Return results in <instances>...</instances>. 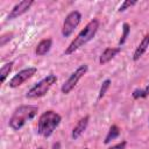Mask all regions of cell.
<instances>
[{"mask_svg":"<svg viewBox=\"0 0 149 149\" xmlns=\"http://www.w3.org/2000/svg\"><path fill=\"white\" fill-rule=\"evenodd\" d=\"M99 29V21L97 19L91 20L85 27L84 29H81L79 31V34L72 40V42L66 47V49L64 50V55L69 56L74 54L79 48H81L83 45H85L87 42H90L97 34Z\"/></svg>","mask_w":149,"mask_h":149,"instance_id":"cell-1","label":"cell"},{"mask_svg":"<svg viewBox=\"0 0 149 149\" xmlns=\"http://www.w3.org/2000/svg\"><path fill=\"white\" fill-rule=\"evenodd\" d=\"M38 112V107L36 105H21L13 112L9 118L8 126L13 130H20L28 121L33 120Z\"/></svg>","mask_w":149,"mask_h":149,"instance_id":"cell-2","label":"cell"},{"mask_svg":"<svg viewBox=\"0 0 149 149\" xmlns=\"http://www.w3.org/2000/svg\"><path fill=\"white\" fill-rule=\"evenodd\" d=\"M62 116L55 111H45L41 114L37 122V133L43 137H50L59 126Z\"/></svg>","mask_w":149,"mask_h":149,"instance_id":"cell-3","label":"cell"},{"mask_svg":"<svg viewBox=\"0 0 149 149\" xmlns=\"http://www.w3.org/2000/svg\"><path fill=\"white\" fill-rule=\"evenodd\" d=\"M57 81V77L54 73H49L47 77L37 81L34 86H31L28 92L26 93V98L28 99H37L48 93V91L51 88V86Z\"/></svg>","mask_w":149,"mask_h":149,"instance_id":"cell-4","label":"cell"},{"mask_svg":"<svg viewBox=\"0 0 149 149\" xmlns=\"http://www.w3.org/2000/svg\"><path fill=\"white\" fill-rule=\"evenodd\" d=\"M87 70H88V66H87L86 64H83V65L78 66V68L69 76V78L63 83V85H62V87H61L62 93L69 94V93L76 87V85L78 84V81L84 77V74H86Z\"/></svg>","mask_w":149,"mask_h":149,"instance_id":"cell-5","label":"cell"},{"mask_svg":"<svg viewBox=\"0 0 149 149\" xmlns=\"http://www.w3.org/2000/svg\"><path fill=\"white\" fill-rule=\"evenodd\" d=\"M80 21H81V14L78 10L70 12L64 19L62 27V35L64 37H69L73 33V30L79 26Z\"/></svg>","mask_w":149,"mask_h":149,"instance_id":"cell-6","label":"cell"},{"mask_svg":"<svg viewBox=\"0 0 149 149\" xmlns=\"http://www.w3.org/2000/svg\"><path fill=\"white\" fill-rule=\"evenodd\" d=\"M36 72H37V69H36L35 66H29V68L22 69L21 71H19L16 74H14V76L10 78V80H9V83H8L9 87H12V88L19 87V86L22 85L26 80L30 79Z\"/></svg>","mask_w":149,"mask_h":149,"instance_id":"cell-7","label":"cell"},{"mask_svg":"<svg viewBox=\"0 0 149 149\" xmlns=\"http://www.w3.org/2000/svg\"><path fill=\"white\" fill-rule=\"evenodd\" d=\"M33 5H34V1H33V0H22V1L17 2V3L10 9V12L8 13L7 19H8V20H14V19L21 16L22 14L27 13V12L30 9V7H31Z\"/></svg>","mask_w":149,"mask_h":149,"instance_id":"cell-8","label":"cell"},{"mask_svg":"<svg viewBox=\"0 0 149 149\" xmlns=\"http://www.w3.org/2000/svg\"><path fill=\"white\" fill-rule=\"evenodd\" d=\"M88 121H90V116L88 115H85L83 116L81 119H79L77 121V123L74 125L73 129H72V133H71V136L73 140H77L80 137V135L85 132V129L87 128V125H88Z\"/></svg>","mask_w":149,"mask_h":149,"instance_id":"cell-9","label":"cell"},{"mask_svg":"<svg viewBox=\"0 0 149 149\" xmlns=\"http://www.w3.org/2000/svg\"><path fill=\"white\" fill-rule=\"evenodd\" d=\"M121 51V47H112V48H106L102 52H101V55H100V57H99V63L101 64V65H105V64H107L108 62H111L119 52Z\"/></svg>","mask_w":149,"mask_h":149,"instance_id":"cell-10","label":"cell"},{"mask_svg":"<svg viewBox=\"0 0 149 149\" xmlns=\"http://www.w3.org/2000/svg\"><path fill=\"white\" fill-rule=\"evenodd\" d=\"M148 47H149V34H146L144 37L141 40L140 44L136 47L134 54H133V61L134 62H137L143 56V54L147 51Z\"/></svg>","mask_w":149,"mask_h":149,"instance_id":"cell-11","label":"cell"},{"mask_svg":"<svg viewBox=\"0 0 149 149\" xmlns=\"http://www.w3.org/2000/svg\"><path fill=\"white\" fill-rule=\"evenodd\" d=\"M51 47H52V40L51 38H44V40L40 41L38 44L36 45L35 54L37 56H44L50 51Z\"/></svg>","mask_w":149,"mask_h":149,"instance_id":"cell-12","label":"cell"},{"mask_svg":"<svg viewBox=\"0 0 149 149\" xmlns=\"http://www.w3.org/2000/svg\"><path fill=\"white\" fill-rule=\"evenodd\" d=\"M119 135H120V128L116 125H112L109 127L108 132H107V135H106V137L104 140V143L105 144L111 143L113 140H115L116 137H119Z\"/></svg>","mask_w":149,"mask_h":149,"instance_id":"cell-13","label":"cell"},{"mask_svg":"<svg viewBox=\"0 0 149 149\" xmlns=\"http://www.w3.org/2000/svg\"><path fill=\"white\" fill-rule=\"evenodd\" d=\"M13 65H14V62L10 61V62L5 63V64L1 66V69H0V81H1V83H5V81H6V78L8 77L9 72L12 71Z\"/></svg>","mask_w":149,"mask_h":149,"instance_id":"cell-14","label":"cell"},{"mask_svg":"<svg viewBox=\"0 0 149 149\" xmlns=\"http://www.w3.org/2000/svg\"><path fill=\"white\" fill-rule=\"evenodd\" d=\"M132 97H133V99H135V100L144 99V98L149 97V84H148L144 88H136V90H134L133 93H132Z\"/></svg>","mask_w":149,"mask_h":149,"instance_id":"cell-15","label":"cell"},{"mask_svg":"<svg viewBox=\"0 0 149 149\" xmlns=\"http://www.w3.org/2000/svg\"><path fill=\"white\" fill-rule=\"evenodd\" d=\"M129 33H130V26H129V23L125 22L122 24V35H121V37L119 40V47L125 44V42L127 41V37L129 36Z\"/></svg>","mask_w":149,"mask_h":149,"instance_id":"cell-16","label":"cell"},{"mask_svg":"<svg viewBox=\"0 0 149 149\" xmlns=\"http://www.w3.org/2000/svg\"><path fill=\"white\" fill-rule=\"evenodd\" d=\"M111 79H105L104 81H102V84H101V86H100V90H99V94H98V100H100V99H102L104 97H105V94H106V92H107V90L109 88V86H111Z\"/></svg>","mask_w":149,"mask_h":149,"instance_id":"cell-17","label":"cell"},{"mask_svg":"<svg viewBox=\"0 0 149 149\" xmlns=\"http://www.w3.org/2000/svg\"><path fill=\"white\" fill-rule=\"evenodd\" d=\"M134 5H136V1L135 0H125L121 5H120V7H119V12H125L126 9H128V8H130L132 6H134Z\"/></svg>","mask_w":149,"mask_h":149,"instance_id":"cell-18","label":"cell"},{"mask_svg":"<svg viewBox=\"0 0 149 149\" xmlns=\"http://www.w3.org/2000/svg\"><path fill=\"white\" fill-rule=\"evenodd\" d=\"M12 37H13L12 33H6V34L1 35V37H0V47H3L7 42H9L12 40Z\"/></svg>","mask_w":149,"mask_h":149,"instance_id":"cell-19","label":"cell"},{"mask_svg":"<svg viewBox=\"0 0 149 149\" xmlns=\"http://www.w3.org/2000/svg\"><path fill=\"white\" fill-rule=\"evenodd\" d=\"M126 146H127V142H126V141H121L120 143L114 144V146L109 147L108 149H126Z\"/></svg>","mask_w":149,"mask_h":149,"instance_id":"cell-20","label":"cell"},{"mask_svg":"<svg viewBox=\"0 0 149 149\" xmlns=\"http://www.w3.org/2000/svg\"><path fill=\"white\" fill-rule=\"evenodd\" d=\"M58 148H59V143L57 142V143H56V144L54 146V149H58Z\"/></svg>","mask_w":149,"mask_h":149,"instance_id":"cell-21","label":"cell"},{"mask_svg":"<svg viewBox=\"0 0 149 149\" xmlns=\"http://www.w3.org/2000/svg\"><path fill=\"white\" fill-rule=\"evenodd\" d=\"M37 149H43V147H38V148H37Z\"/></svg>","mask_w":149,"mask_h":149,"instance_id":"cell-22","label":"cell"},{"mask_svg":"<svg viewBox=\"0 0 149 149\" xmlns=\"http://www.w3.org/2000/svg\"><path fill=\"white\" fill-rule=\"evenodd\" d=\"M148 123H149V118H148Z\"/></svg>","mask_w":149,"mask_h":149,"instance_id":"cell-23","label":"cell"},{"mask_svg":"<svg viewBox=\"0 0 149 149\" xmlns=\"http://www.w3.org/2000/svg\"><path fill=\"white\" fill-rule=\"evenodd\" d=\"M84 149H88V148H84Z\"/></svg>","mask_w":149,"mask_h":149,"instance_id":"cell-24","label":"cell"}]
</instances>
